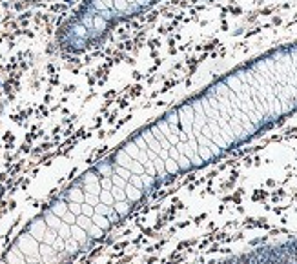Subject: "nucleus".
<instances>
[{
    "label": "nucleus",
    "mask_w": 297,
    "mask_h": 264,
    "mask_svg": "<svg viewBox=\"0 0 297 264\" xmlns=\"http://www.w3.org/2000/svg\"><path fill=\"white\" fill-rule=\"evenodd\" d=\"M157 0H86L60 31V44L78 51L100 42L111 27L148 9Z\"/></svg>",
    "instance_id": "obj_1"
}]
</instances>
